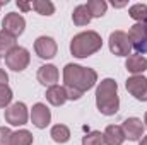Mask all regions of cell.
I'll list each match as a JSON object with an SVG mask.
<instances>
[{
	"label": "cell",
	"instance_id": "cell-7",
	"mask_svg": "<svg viewBox=\"0 0 147 145\" xmlns=\"http://www.w3.org/2000/svg\"><path fill=\"white\" fill-rule=\"evenodd\" d=\"M2 26H3V31L9 33L10 36L17 38L24 33V28H26V21L21 14H16V12H9L3 21H2Z\"/></svg>",
	"mask_w": 147,
	"mask_h": 145
},
{
	"label": "cell",
	"instance_id": "cell-2",
	"mask_svg": "<svg viewBox=\"0 0 147 145\" xmlns=\"http://www.w3.org/2000/svg\"><path fill=\"white\" fill-rule=\"evenodd\" d=\"M96 106L99 113L111 116L120 108V99H118V85L113 79H105L98 85L96 91Z\"/></svg>",
	"mask_w": 147,
	"mask_h": 145
},
{
	"label": "cell",
	"instance_id": "cell-27",
	"mask_svg": "<svg viewBox=\"0 0 147 145\" xmlns=\"http://www.w3.org/2000/svg\"><path fill=\"white\" fill-rule=\"evenodd\" d=\"M65 92H67V99H72V101L80 99V96H82V92L74 91V89H69V87H65Z\"/></svg>",
	"mask_w": 147,
	"mask_h": 145
},
{
	"label": "cell",
	"instance_id": "cell-29",
	"mask_svg": "<svg viewBox=\"0 0 147 145\" xmlns=\"http://www.w3.org/2000/svg\"><path fill=\"white\" fill-rule=\"evenodd\" d=\"M17 7L22 9V10H29L33 9V3H26V2H17Z\"/></svg>",
	"mask_w": 147,
	"mask_h": 145
},
{
	"label": "cell",
	"instance_id": "cell-10",
	"mask_svg": "<svg viewBox=\"0 0 147 145\" xmlns=\"http://www.w3.org/2000/svg\"><path fill=\"white\" fill-rule=\"evenodd\" d=\"M34 51H36V55L39 58L50 60L57 55V43L50 36H39L34 41Z\"/></svg>",
	"mask_w": 147,
	"mask_h": 145
},
{
	"label": "cell",
	"instance_id": "cell-15",
	"mask_svg": "<svg viewBox=\"0 0 147 145\" xmlns=\"http://www.w3.org/2000/svg\"><path fill=\"white\" fill-rule=\"evenodd\" d=\"M127 70L132 73H142L147 70V58L142 56V55H130L127 58V63H125Z\"/></svg>",
	"mask_w": 147,
	"mask_h": 145
},
{
	"label": "cell",
	"instance_id": "cell-25",
	"mask_svg": "<svg viewBox=\"0 0 147 145\" xmlns=\"http://www.w3.org/2000/svg\"><path fill=\"white\" fill-rule=\"evenodd\" d=\"M12 101V91L9 85H0V108H7Z\"/></svg>",
	"mask_w": 147,
	"mask_h": 145
},
{
	"label": "cell",
	"instance_id": "cell-5",
	"mask_svg": "<svg viewBox=\"0 0 147 145\" xmlns=\"http://www.w3.org/2000/svg\"><path fill=\"white\" fill-rule=\"evenodd\" d=\"M110 50L116 56H128L132 51V43L128 34L123 31H115L110 34Z\"/></svg>",
	"mask_w": 147,
	"mask_h": 145
},
{
	"label": "cell",
	"instance_id": "cell-31",
	"mask_svg": "<svg viewBox=\"0 0 147 145\" xmlns=\"http://www.w3.org/2000/svg\"><path fill=\"white\" fill-rule=\"evenodd\" d=\"M144 123H146V126H147V113H146V118H144Z\"/></svg>",
	"mask_w": 147,
	"mask_h": 145
},
{
	"label": "cell",
	"instance_id": "cell-11",
	"mask_svg": "<svg viewBox=\"0 0 147 145\" xmlns=\"http://www.w3.org/2000/svg\"><path fill=\"white\" fill-rule=\"evenodd\" d=\"M121 130H123V133H125V138L135 142V140H139V138L142 137V133H144V125H142V121H140L139 118H127V119L123 121V125H121Z\"/></svg>",
	"mask_w": 147,
	"mask_h": 145
},
{
	"label": "cell",
	"instance_id": "cell-17",
	"mask_svg": "<svg viewBox=\"0 0 147 145\" xmlns=\"http://www.w3.org/2000/svg\"><path fill=\"white\" fill-rule=\"evenodd\" d=\"M91 14H89V10H87V7L86 5H77L75 9H74V14H72V21L75 26H87L89 22H91Z\"/></svg>",
	"mask_w": 147,
	"mask_h": 145
},
{
	"label": "cell",
	"instance_id": "cell-3",
	"mask_svg": "<svg viewBox=\"0 0 147 145\" xmlns=\"http://www.w3.org/2000/svg\"><path fill=\"white\" fill-rule=\"evenodd\" d=\"M101 46L103 39L96 31H86L74 36V39L70 41V53L77 58H87L96 51H99Z\"/></svg>",
	"mask_w": 147,
	"mask_h": 145
},
{
	"label": "cell",
	"instance_id": "cell-8",
	"mask_svg": "<svg viewBox=\"0 0 147 145\" xmlns=\"http://www.w3.org/2000/svg\"><path fill=\"white\" fill-rule=\"evenodd\" d=\"M5 121L12 126H21L28 121V108L24 103H16L5 109Z\"/></svg>",
	"mask_w": 147,
	"mask_h": 145
},
{
	"label": "cell",
	"instance_id": "cell-32",
	"mask_svg": "<svg viewBox=\"0 0 147 145\" xmlns=\"http://www.w3.org/2000/svg\"><path fill=\"white\" fill-rule=\"evenodd\" d=\"M5 3H7V0H5V2H0V7H2V5H5Z\"/></svg>",
	"mask_w": 147,
	"mask_h": 145
},
{
	"label": "cell",
	"instance_id": "cell-26",
	"mask_svg": "<svg viewBox=\"0 0 147 145\" xmlns=\"http://www.w3.org/2000/svg\"><path fill=\"white\" fill-rule=\"evenodd\" d=\"M0 145H12V132L7 126H0Z\"/></svg>",
	"mask_w": 147,
	"mask_h": 145
},
{
	"label": "cell",
	"instance_id": "cell-16",
	"mask_svg": "<svg viewBox=\"0 0 147 145\" xmlns=\"http://www.w3.org/2000/svg\"><path fill=\"white\" fill-rule=\"evenodd\" d=\"M46 99H48L53 106H62V104L67 101L65 87H60V85L48 87V91H46Z\"/></svg>",
	"mask_w": 147,
	"mask_h": 145
},
{
	"label": "cell",
	"instance_id": "cell-30",
	"mask_svg": "<svg viewBox=\"0 0 147 145\" xmlns=\"http://www.w3.org/2000/svg\"><path fill=\"white\" fill-rule=\"evenodd\" d=\"M139 145H147V137H144V138L140 140V144H139Z\"/></svg>",
	"mask_w": 147,
	"mask_h": 145
},
{
	"label": "cell",
	"instance_id": "cell-22",
	"mask_svg": "<svg viewBox=\"0 0 147 145\" xmlns=\"http://www.w3.org/2000/svg\"><path fill=\"white\" fill-rule=\"evenodd\" d=\"M33 144V135L28 130H19L12 133V145H31Z\"/></svg>",
	"mask_w": 147,
	"mask_h": 145
},
{
	"label": "cell",
	"instance_id": "cell-24",
	"mask_svg": "<svg viewBox=\"0 0 147 145\" xmlns=\"http://www.w3.org/2000/svg\"><path fill=\"white\" fill-rule=\"evenodd\" d=\"M82 145H105V135L101 132H91L82 138Z\"/></svg>",
	"mask_w": 147,
	"mask_h": 145
},
{
	"label": "cell",
	"instance_id": "cell-4",
	"mask_svg": "<svg viewBox=\"0 0 147 145\" xmlns=\"http://www.w3.org/2000/svg\"><path fill=\"white\" fill-rule=\"evenodd\" d=\"M29 51L22 46H16L14 50H10L7 55H5V63L10 70L14 72H22L28 65H29Z\"/></svg>",
	"mask_w": 147,
	"mask_h": 145
},
{
	"label": "cell",
	"instance_id": "cell-23",
	"mask_svg": "<svg viewBox=\"0 0 147 145\" xmlns=\"http://www.w3.org/2000/svg\"><path fill=\"white\" fill-rule=\"evenodd\" d=\"M128 14H130L132 19H135L139 22H144V21H147V5H144V3H135V5L130 7Z\"/></svg>",
	"mask_w": 147,
	"mask_h": 145
},
{
	"label": "cell",
	"instance_id": "cell-13",
	"mask_svg": "<svg viewBox=\"0 0 147 145\" xmlns=\"http://www.w3.org/2000/svg\"><path fill=\"white\" fill-rule=\"evenodd\" d=\"M38 80L43 85H48V87L57 85V82H58V70H57V67L55 65H43V67H39Z\"/></svg>",
	"mask_w": 147,
	"mask_h": 145
},
{
	"label": "cell",
	"instance_id": "cell-33",
	"mask_svg": "<svg viewBox=\"0 0 147 145\" xmlns=\"http://www.w3.org/2000/svg\"><path fill=\"white\" fill-rule=\"evenodd\" d=\"M146 31H147V22H146Z\"/></svg>",
	"mask_w": 147,
	"mask_h": 145
},
{
	"label": "cell",
	"instance_id": "cell-6",
	"mask_svg": "<svg viewBox=\"0 0 147 145\" xmlns=\"http://www.w3.org/2000/svg\"><path fill=\"white\" fill-rule=\"evenodd\" d=\"M128 39L132 43V46L139 51V55L147 51V31L144 22H137L130 28L128 31Z\"/></svg>",
	"mask_w": 147,
	"mask_h": 145
},
{
	"label": "cell",
	"instance_id": "cell-20",
	"mask_svg": "<svg viewBox=\"0 0 147 145\" xmlns=\"http://www.w3.org/2000/svg\"><path fill=\"white\" fill-rule=\"evenodd\" d=\"M16 44V38L10 36L9 33H5L3 29L0 31V55H7L10 50H14Z\"/></svg>",
	"mask_w": 147,
	"mask_h": 145
},
{
	"label": "cell",
	"instance_id": "cell-19",
	"mask_svg": "<svg viewBox=\"0 0 147 145\" xmlns=\"http://www.w3.org/2000/svg\"><path fill=\"white\" fill-rule=\"evenodd\" d=\"M86 7H87L91 17H101V15L106 14L108 3H106L105 0H89V2L86 3Z\"/></svg>",
	"mask_w": 147,
	"mask_h": 145
},
{
	"label": "cell",
	"instance_id": "cell-9",
	"mask_svg": "<svg viewBox=\"0 0 147 145\" xmlns=\"http://www.w3.org/2000/svg\"><path fill=\"white\" fill-rule=\"evenodd\" d=\"M127 91L137 99V101H147V79L142 75H134L127 80Z\"/></svg>",
	"mask_w": 147,
	"mask_h": 145
},
{
	"label": "cell",
	"instance_id": "cell-18",
	"mask_svg": "<svg viewBox=\"0 0 147 145\" xmlns=\"http://www.w3.org/2000/svg\"><path fill=\"white\" fill-rule=\"evenodd\" d=\"M51 138L57 142V144H67L70 140V130L65 126V125H55L51 128Z\"/></svg>",
	"mask_w": 147,
	"mask_h": 145
},
{
	"label": "cell",
	"instance_id": "cell-28",
	"mask_svg": "<svg viewBox=\"0 0 147 145\" xmlns=\"http://www.w3.org/2000/svg\"><path fill=\"white\" fill-rule=\"evenodd\" d=\"M7 82H9V75L0 68V85H7Z\"/></svg>",
	"mask_w": 147,
	"mask_h": 145
},
{
	"label": "cell",
	"instance_id": "cell-14",
	"mask_svg": "<svg viewBox=\"0 0 147 145\" xmlns=\"http://www.w3.org/2000/svg\"><path fill=\"white\" fill-rule=\"evenodd\" d=\"M105 144L106 145H121L125 142V133L121 130V126L116 125H110L105 130Z\"/></svg>",
	"mask_w": 147,
	"mask_h": 145
},
{
	"label": "cell",
	"instance_id": "cell-12",
	"mask_svg": "<svg viewBox=\"0 0 147 145\" xmlns=\"http://www.w3.org/2000/svg\"><path fill=\"white\" fill-rule=\"evenodd\" d=\"M50 119H51V113L50 109L46 108L45 104L38 103L33 106V111H31V121L33 125L38 126V128H46L50 125Z\"/></svg>",
	"mask_w": 147,
	"mask_h": 145
},
{
	"label": "cell",
	"instance_id": "cell-1",
	"mask_svg": "<svg viewBox=\"0 0 147 145\" xmlns=\"http://www.w3.org/2000/svg\"><path fill=\"white\" fill-rule=\"evenodd\" d=\"M63 82L65 87L79 91V92H86L89 89L94 87V84L98 82V73L92 68H86L75 63H69L63 68Z\"/></svg>",
	"mask_w": 147,
	"mask_h": 145
},
{
	"label": "cell",
	"instance_id": "cell-21",
	"mask_svg": "<svg viewBox=\"0 0 147 145\" xmlns=\"http://www.w3.org/2000/svg\"><path fill=\"white\" fill-rule=\"evenodd\" d=\"M31 3H33V9L41 15H51L55 12V5L50 0H34Z\"/></svg>",
	"mask_w": 147,
	"mask_h": 145
}]
</instances>
